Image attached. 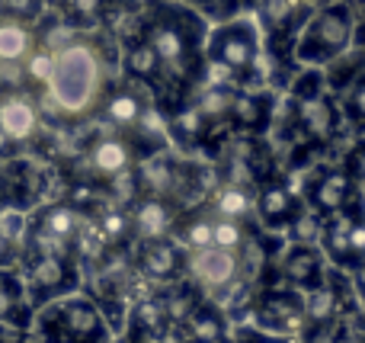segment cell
<instances>
[{
	"instance_id": "obj_27",
	"label": "cell",
	"mask_w": 365,
	"mask_h": 343,
	"mask_svg": "<svg viewBox=\"0 0 365 343\" xmlns=\"http://www.w3.org/2000/svg\"><path fill=\"white\" fill-rule=\"evenodd\" d=\"M192 6L202 19H215V23H227V19L240 16V13H253L257 0H182Z\"/></svg>"
},
{
	"instance_id": "obj_10",
	"label": "cell",
	"mask_w": 365,
	"mask_h": 343,
	"mask_svg": "<svg viewBox=\"0 0 365 343\" xmlns=\"http://www.w3.org/2000/svg\"><path fill=\"white\" fill-rule=\"evenodd\" d=\"M279 109V93L269 87H237L231 103V132L234 135H257L269 132Z\"/></svg>"
},
{
	"instance_id": "obj_38",
	"label": "cell",
	"mask_w": 365,
	"mask_h": 343,
	"mask_svg": "<svg viewBox=\"0 0 365 343\" xmlns=\"http://www.w3.org/2000/svg\"><path fill=\"white\" fill-rule=\"evenodd\" d=\"M237 343H292V340L279 337V334H263V331H240Z\"/></svg>"
},
{
	"instance_id": "obj_3",
	"label": "cell",
	"mask_w": 365,
	"mask_h": 343,
	"mask_svg": "<svg viewBox=\"0 0 365 343\" xmlns=\"http://www.w3.org/2000/svg\"><path fill=\"white\" fill-rule=\"evenodd\" d=\"M205 61L218 68L227 83L257 87L263 77V32L250 13L218 23L205 39Z\"/></svg>"
},
{
	"instance_id": "obj_34",
	"label": "cell",
	"mask_w": 365,
	"mask_h": 343,
	"mask_svg": "<svg viewBox=\"0 0 365 343\" xmlns=\"http://www.w3.org/2000/svg\"><path fill=\"white\" fill-rule=\"evenodd\" d=\"M343 167H346V173L356 180V186H365V135L359 141H353V148L346 151V158H343Z\"/></svg>"
},
{
	"instance_id": "obj_7",
	"label": "cell",
	"mask_w": 365,
	"mask_h": 343,
	"mask_svg": "<svg viewBox=\"0 0 365 343\" xmlns=\"http://www.w3.org/2000/svg\"><path fill=\"white\" fill-rule=\"evenodd\" d=\"M250 314L257 331L289 337L304 324V292L292 286H263L250 302Z\"/></svg>"
},
{
	"instance_id": "obj_15",
	"label": "cell",
	"mask_w": 365,
	"mask_h": 343,
	"mask_svg": "<svg viewBox=\"0 0 365 343\" xmlns=\"http://www.w3.org/2000/svg\"><path fill=\"white\" fill-rule=\"evenodd\" d=\"M362 212H365L362 203H356V205H349V209L334 212V215L324 218L321 250H324V257H327L334 267L349 270V263H353V257H349V235H353V225H356V218H359Z\"/></svg>"
},
{
	"instance_id": "obj_35",
	"label": "cell",
	"mask_w": 365,
	"mask_h": 343,
	"mask_svg": "<svg viewBox=\"0 0 365 343\" xmlns=\"http://www.w3.org/2000/svg\"><path fill=\"white\" fill-rule=\"evenodd\" d=\"M45 0H0V10L10 13L13 19H32L42 13Z\"/></svg>"
},
{
	"instance_id": "obj_32",
	"label": "cell",
	"mask_w": 365,
	"mask_h": 343,
	"mask_svg": "<svg viewBox=\"0 0 365 343\" xmlns=\"http://www.w3.org/2000/svg\"><path fill=\"white\" fill-rule=\"evenodd\" d=\"M23 71L32 77V81L51 83V77H55V58H51L48 51H36V48H32V55L23 61Z\"/></svg>"
},
{
	"instance_id": "obj_18",
	"label": "cell",
	"mask_w": 365,
	"mask_h": 343,
	"mask_svg": "<svg viewBox=\"0 0 365 343\" xmlns=\"http://www.w3.org/2000/svg\"><path fill=\"white\" fill-rule=\"evenodd\" d=\"M122 68H125V74L132 77L135 83L148 87L151 93L160 87V74H164V71H160V58L145 36L125 45V51H122Z\"/></svg>"
},
{
	"instance_id": "obj_33",
	"label": "cell",
	"mask_w": 365,
	"mask_h": 343,
	"mask_svg": "<svg viewBox=\"0 0 365 343\" xmlns=\"http://www.w3.org/2000/svg\"><path fill=\"white\" fill-rule=\"evenodd\" d=\"M16 305H19V286L10 273H0V324L10 321L16 314Z\"/></svg>"
},
{
	"instance_id": "obj_26",
	"label": "cell",
	"mask_w": 365,
	"mask_h": 343,
	"mask_svg": "<svg viewBox=\"0 0 365 343\" xmlns=\"http://www.w3.org/2000/svg\"><path fill=\"white\" fill-rule=\"evenodd\" d=\"M343 122H346L353 132L365 135V71L353 77L343 90Z\"/></svg>"
},
{
	"instance_id": "obj_12",
	"label": "cell",
	"mask_w": 365,
	"mask_h": 343,
	"mask_svg": "<svg viewBox=\"0 0 365 343\" xmlns=\"http://www.w3.org/2000/svg\"><path fill=\"white\" fill-rule=\"evenodd\" d=\"M324 250L317 244H289L279 257L276 270H279V280L285 286L298 289V292H311L324 282L327 276V267H324Z\"/></svg>"
},
{
	"instance_id": "obj_17",
	"label": "cell",
	"mask_w": 365,
	"mask_h": 343,
	"mask_svg": "<svg viewBox=\"0 0 365 343\" xmlns=\"http://www.w3.org/2000/svg\"><path fill=\"white\" fill-rule=\"evenodd\" d=\"M182 343H227V321L215 302H202L180 324Z\"/></svg>"
},
{
	"instance_id": "obj_9",
	"label": "cell",
	"mask_w": 365,
	"mask_h": 343,
	"mask_svg": "<svg viewBox=\"0 0 365 343\" xmlns=\"http://www.w3.org/2000/svg\"><path fill=\"white\" fill-rule=\"evenodd\" d=\"M302 205L304 203L298 199V193L292 190L289 180L279 177V173L266 177L263 183L253 190V215H257V222L263 225L266 231H285Z\"/></svg>"
},
{
	"instance_id": "obj_36",
	"label": "cell",
	"mask_w": 365,
	"mask_h": 343,
	"mask_svg": "<svg viewBox=\"0 0 365 343\" xmlns=\"http://www.w3.org/2000/svg\"><path fill=\"white\" fill-rule=\"evenodd\" d=\"M353 58L365 71V4H356V36H353Z\"/></svg>"
},
{
	"instance_id": "obj_5",
	"label": "cell",
	"mask_w": 365,
	"mask_h": 343,
	"mask_svg": "<svg viewBox=\"0 0 365 343\" xmlns=\"http://www.w3.org/2000/svg\"><path fill=\"white\" fill-rule=\"evenodd\" d=\"M55 96L64 113H87L103 93V58L90 45H68L55 58Z\"/></svg>"
},
{
	"instance_id": "obj_19",
	"label": "cell",
	"mask_w": 365,
	"mask_h": 343,
	"mask_svg": "<svg viewBox=\"0 0 365 343\" xmlns=\"http://www.w3.org/2000/svg\"><path fill=\"white\" fill-rule=\"evenodd\" d=\"M36 126H38V116L29 100H23V96H6V100H0V132L6 135V141L32 138Z\"/></svg>"
},
{
	"instance_id": "obj_42",
	"label": "cell",
	"mask_w": 365,
	"mask_h": 343,
	"mask_svg": "<svg viewBox=\"0 0 365 343\" xmlns=\"http://www.w3.org/2000/svg\"><path fill=\"white\" fill-rule=\"evenodd\" d=\"M119 343H128V340H119Z\"/></svg>"
},
{
	"instance_id": "obj_39",
	"label": "cell",
	"mask_w": 365,
	"mask_h": 343,
	"mask_svg": "<svg viewBox=\"0 0 365 343\" xmlns=\"http://www.w3.org/2000/svg\"><path fill=\"white\" fill-rule=\"evenodd\" d=\"M113 4H119V6H128V10H135V13H151L158 4H164V0H113Z\"/></svg>"
},
{
	"instance_id": "obj_2",
	"label": "cell",
	"mask_w": 365,
	"mask_h": 343,
	"mask_svg": "<svg viewBox=\"0 0 365 343\" xmlns=\"http://www.w3.org/2000/svg\"><path fill=\"white\" fill-rule=\"evenodd\" d=\"M343 132L340 96L327 87L324 68H302L292 77L282 103V135L292 148L327 151Z\"/></svg>"
},
{
	"instance_id": "obj_20",
	"label": "cell",
	"mask_w": 365,
	"mask_h": 343,
	"mask_svg": "<svg viewBox=\"0 0 365 343\" xmlns=\"http://www.w3.org/2000/svg\"><path fill=\"white\" fill-rule=\"evenodd\" d=\"M148 106H151V103L132 87H119L103 100V113H106V119L113 122V126H119L122 132H128V128L138 126V119L148 113Z\"/></svg>"
},
{
	"instance_id": "obj_28",
	"label": "cell",
	"mask_w": 365,
	"mask_h": 343,
	"mask_svg": "<svg viewBox=\"0 0 365 343\" xmlns=\"http://www.w3.org/2000/svg\"><path fill=\"white\" fill-rule=\"evenodd\" d=\"M285 231H289L292 244H321L324 215H321V212H314L311 205H302V209H298V215L292 218V225Z\"/></svg>"
},
{
	"instance_id": "obj_40",
	"label": "cell",
	"mask_w": 365,
	"mask_h": 343,
	"mask_svg": "<svg viewBox=\"0 0 365 343\" xmlns=\"http://www.w3.org/2000/svg\"><path fill=\"white\" fill-rule=\"evenodd\" d=\"M10 260H13V244L0 235V267H4V263H10Z\"/></svg>"
},
{
	"instance_id": "obj_23",
	"label": "cell",
	"mask_w": 365,
	"mask_h": 343,
	"mask_svg": "<svg viewBox=\"0 0 365 343\" xmlns=\"http://www.w3.org/2000/svg\"><path fill=\"white\" fill-rule=\"evenodd\" d=\"M336 318H346L336 305V295L334 289L327 286V280L321 282L317 289L304 292V324L302 327H314V324H327V321H336Z\"/></svg>"
},
{
	"instance_id": "obj_30",
	"label": "cell",
	"mask_w": 365,
	"mask_h": 343,
	"mask_svg": "<svg viewBox=\"0 0 365 343\" xmlns=\"http://www.w3.org/2000/svg\"><path fill=\"white\" fill-rule=\"evenodd\" d=\"M250 235L247 222H234V218H221L212 215V247H225V250H240Z\"/></svg>"
},
{
	"instance_id": "obj_22",
	"label": "cell",
	"mask_w": 365,
	"mask_h": 343,
	"mask_svg": "<svg viewBox=\"0 0 365 343\" xmlns=\"http://www.w3.org/2000/svg\"><path fill=\"white\" fill-rule=\"evenodd\" d=\"M32 273V282H36V289H42V292H58V289H64L71 282V267L64 257L58 254H38L36 260H32L29 267Z\"/></svg>"
},
{
	"instance_id": "obj_1",
	"label": "cell",
	"mask_w": 365,
	"mask_h": 343,
	"mask_svg": "<svg viewBox=\"0 0 365 343\" xmlns=\"http://www.w3.org/2000/svg\"><path fill=\"white\" fill-rule=\"evenodd\" d=\"M145 39L160 58V87L154 90V103L164 116L192 100V93L205 81V39L208 26L192 6L186 4H158L148 13Z\"/></svg>"
},
{
	"instance_id": "obj_25",
	"label": "cell",
	"mask_w": 365,
	"mask_h": 343,
	"mask_svg": "<svg viewBox=\"0 0 365 343\" xmlns=\"http://www.w3.org/2000/svg\"><path fill=\"white\" fill-rule=\"evenodd\" d=\"M32 55V36L19 19L0 23V61H26Z\"/></svg>"
},
{
	"instance_id": "obj_31",
	"label": "cell",
	"mask_w": 365,
	"mask_h": 343,
	"mask_svg": "<svg viewBox=\"0 0 365 343\" xmlns=\"http://www.w3.org/2000/svg\"><path fill=\"white\" fill-rule=\"evenodd\" d=\"M109 0H64V10L74 19L77 26H96L103 23V13H106Z\"/></svg>"
},
{
	"instance_id": "obj_14",
	"label": "cell",
	"mask_w": 365,
	"mask_h": 343,
	"mask_svg": "<svg viewBox=\"0 0 365 343\" xmlns=\"http://www.w3.org/2000/svg\"><path fill=\"white\" fill-rule=\"evenodd\" d=\"M128 218H132V231L141 235V241H154V237H167L177 228L180 209L170 199L141 196V199H135V209Z\"/></svg>"
},
{
	"instance_id": "obj_37",
	"label": "cell",
	"mask_w": 365,
	"mask_h": 343,
	"mask_svg": "<svg viewBox=\"0 0 365 343\" xmlns=\"http://www.w3.org/2000/svg\"><path fill=\"white\" fill-rule=\"evenodd\" d=\"M346 273H349V280H353V289H356V295H359V302L365 305V257L362 260H356Z\"/></svg>"
},
{
	"instance_id": "obj_4",
	"label": "cell",
	"mask_w": 365,
	"mask_h": 343,
	"mask_svg": "<svg viewBox=\"0 0 365 343\" xmlns=\"http://www.w3.org/2000/svg\"><path fill=\"white\" fill-rule=\"evenodd\" d=\"M356 0H334L311 13L295 45V61L302 68H327L353 48Z\"/></svg>"
},
{
	"instance_id": "obj_16",
	"label": "cell",
	"mask_w": 365,
	"mask_h": 343,
	"mask_svg": "<svg viewBox=\"0 0 365 343\" xmlns=\"http://www.w3.org/2000/svg\"><path fill=\"white\" fill-rule=\"evenodd\" d=\"M132 158L135 151L128 145V138H122V135H103L90 145V167H93V173H100L106 180L132 170Z\"/></svg>"
},
{
	"instance_id": "obj_43",
	"label": "cell",
	"mask_w": 365,
	"mask_h": 343,
	"mask_svg": "<svg viewBox=\"0 0 365 343\" xmlns=\"http://www.w3.org/2000/svg\"><path fill=\"white\" fill-rule=\"evenodd\" d=\"M359 4H365V0H359Z\"/></svg>"
},
{
	"instance_id": "obj_29",
	"label": "cell",
	"mask_w": 365,
	"mask_h": 343,
	"mask_svg": "<svg viewBox=\"0 0 365 343\" xmlns=\"http://www.w3.org/2000/svg\"><path fill=\"white\" fill-rule=\"evenodd\" d=\"M77 231V212L71 205H51L42 215V235L48 241H68Z\"/></svg>"
},
{
	"instance_id": "obj_21",
	"label": "cell",
	"mask_w": 365,
	"mask_h": 343,
	"mask_svg": "<svg viewBox=\"0 0 365 343\" xmlns=\"http://www.w3.org/2000/svg\"><path fill=\"white\" fill-rule=\"evenodd\" d=\"M208 212L221 218H234V222H247L253 212V190L221 180V186L212 190V196H208Z\"/></svg>"
},
{
	"instance_id": "obj_24",
	"label": "cell",
	"mask_w": 365,
	"mask_h": 343,
	"mask_svg": "<svg viewBox=\"0 0 365 343\" xmlns=\"http://www.w3.org/2000/svg\"><path fill=\"white\" fill-rule=\"evenodd\" d=\"M160 302H164L167 321L180 327L182 321H186L189 314H192L205 299H202V289L195 286V282H180V280H177V282H173V289H170V292H167Z\"/></svg>"
},
{
	"instance_id": "obj_6",
	"label": "cell",
	"mask_w": 365,
	"mask_h": 343,
	"mask_svg": "<svg viewBox=\"0 0 365 343\" xmlns=\"http://www.w3.org/2000/svg\"><path fill=\"white\" fill-rule=\"evenodd\" d=\"M38 331H42L45 343H109L100 308L90 299H77V295H68L45 308L38 318Z\"/></svg>"
},
{
	"instance_id": "obj_8",
	"label": "cell",
	"mask_w": 365,
	"mask_h": 343,
	"mask_svg": "<svg viewBox=\"0 0 365 343\" xmlns=\"http://www.w3.org/2000/svg\"><path fill=\"white\" fill-rule=\"evenodd\" d=\"M362 203L359 186L343 164H314L304 180V205L321 212L324 218Z\"/></svg>"
},
{
	"instance_id": "obj_13",
	"label": "cell",
	"mask_w": 365,
	"mask_h": 343,
	"mask_svg": "<svg viewBox=\"0 0 365 343\" xmlns=\"http://www.w3.org/2000/svg\"><path fill=\"white\" fill-rule=\"evenodd\" d=\"M186 247L170 237H154V241H141L138 250V267L148 280L158 282H177L186 273Z\"/></svg>"
},
{
	"instance_id": "obj_41",
	"label": "cell",
	"mask_w": 365,
	"mask_h": 343,
	"mask_svg": "<svg viewBox=\"0 0 365 343\" xmlns=\"http://www.w3.org/2000/svg\"><path fill=\"white\" fill-rule=\"evenodd\" d=\"M308 4H314V6H324V4H334V0H308Z\"/></svg>"
},
{
	"instance_id": "obj_11",
	"label": "cell",
	"mask_w": 365,
	"mask_h": 343,
	"mask_svg": "<svg viewBox=\"0 0 365 343\" xmlns=\"http://www.w3.org/2000/svg\"><path fill=\"white\" fill-rule=\"evenodd\" d=\"M186 270L192 276V282L208 292H227V289L240 286V257L237 250L225 247H202L192 250L186 260Z\"/></svg>"
}]
</instances>
